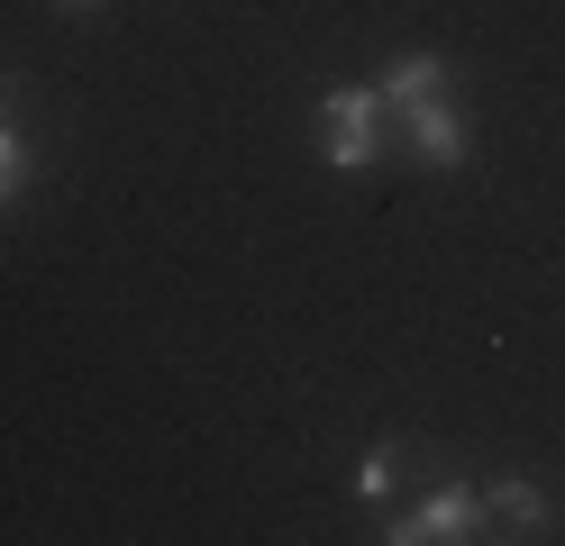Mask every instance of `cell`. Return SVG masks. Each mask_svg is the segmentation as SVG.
Wrapping results in <instances>:
<instances>
[{
  "label": "cell",
  "mask_w": 565,
  "mask_h": 546,
  "mask_svg": "<svg viewBox=\"0 0 565 546\" xmlns=\"http://www.w3.org/2000/svg\"><path fill=\"white\" fill-rule=\"evenodd\" d=\"M320 137H329V164L338 173H365L374 146H383V92L374 83H347L320 100Z\"/></svg>",
  "instance_id": "1"
},
{
  "label": "cell",
  "mask_w": 565,
  "mask_h": 546,
  "mask_svg": "<svg viewBox=\"0 0 565 546\" xmlns=\"http://www.w3.org/2000/svg\"><path fill=\"white\" fill-rule=\"evenodd\" d=\"M475 520H483V492L475 483H447V492H429L393 528V546H456V537H475Z\"/></svg>",
  "instance_id": "2"
},
{
  "label": "cell",
  "mask_w": 565,
  "mask_h": 546,
  "mask_svg": "<svg viewBox=\"0 0 565 546\" xmlns=\"http://www.w3.org/2000/svg\"><path fill=\"white\" fill-rule=\"evenodd\" d=\"M402 119H411V146H419V164H466V119H456V100H447V92L411 100Z\"/></svg>",
  "instance_id": "3"
},
{
  "label": "cell",
  "mask_w": 565,
  "mask_h": 546,
  "mask_svg": "<svg viewBox=\"0 0 565 546\" xmlns=\"http://www.w3.org/2000/svg\"><path fill=\"white\" fill-rule=\"evenodd\" d=\"M383 109H411V100H429V92H447V64L429 55V46H411V55H393V73H383Z\"/></svg>",
  "instance_id": "4"
},
{
  "label": "cell",
  "mask_w": 565,
  "mask_h": 546,
  "mask_svg": "<svg viewBox=\"0 0 565 546\" xmlns=\"http://www.w3.org/2000/svg\"><path fill=\"white\" fill-rule=\"evenodd\" d=\"M28 192V137H19V83L0 73V201Z\"/></svg>",
  "instance_id": "5"
},
{
  "label": "cell",
  "mask_w": 565,
  "mask_h": 546,
  "mask_svg": "<svg viewBox=\"0 0 565 546\" xmlns=\"http://www.w3.org/2000/svg\"><path fill=\"white\" fill-rule=\"evenodd\" d=\"M539 510H547L539 483H492V492H483V520L502 528V537H529V528H539Z\"/></svg>",
  "instance_id": "6"
},
{
  "label": "cell",
  "mask_w": 565,
  "mask_h": 546,
  "mask_svg": "<svg viewBox=\"0 0 565 546\" xmlns=\"http://www.w3.org/2000/svg\"><path fill=\"white\" fill-rule=\"evenodd\" d=\"M393 473H402V447H374L365 464H356V492L374 501V492H393Z\"/></svg>",
  "instance_id": "7"
}]
</instances>
